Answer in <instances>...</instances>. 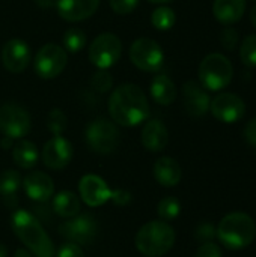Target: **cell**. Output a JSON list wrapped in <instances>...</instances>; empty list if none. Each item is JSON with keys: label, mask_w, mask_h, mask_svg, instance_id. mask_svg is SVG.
<instances>
[{"label": "cell", "mask_w": 256, "mask_h": 257, "mask_svg": "<svg viewBox=\"0 0 256 257\" xmlns=\"http://www.w3.org/2000/svg\"><path fill=\"white\" fill-rule=\"evenodd\" d=\"M24 193L35 202H47L54 193L53 179L44 172H32L23 181Z\"/></svg>", "instance_id": "18"}, {"label": "cell", "mask_w": 256, "mask_h": 257, "mask_svg": "<svg viewBox=\"0 0 256 257\" xmlns=\"http://www.w3.org/2000/svg\"><path fill=\"white\" fill-rule=\"evenodd\" d=\"M139 2L140 0H109L110 8L113 9V12H116L119 15L131 14L139 6Z\"/></svg>", "instance_id": "32"}, {"label": "cell", "mask_w": 256, "mask_h": 257, "mask_svg": "<svg viewBox=\"0 0 256 257\" xmlns=\"http://www.w3.org/2000/svg\"><path fill=\"white\" fill-rule=\"evenodd\" d=\"M210 110L217 120L223 123H235L246 114V104L238 95L225 92L211 101Z\"/></svg>", "instance_id": "11"}, {"label": "cell", "mask_w": 256, "mask_h": 257, "mask_svg": "<svg viewBox=\"0 0 256 257\" xmlns=\"http://www.w3.org/2000/svg\"><path fill=\"white\" fill-rule=\"evenodd\" d=\"M11 227L17 238L38 257H53L54 248L39 221L24 209H15L11 215Z\"/></svg>", "instance_id": "2"}, {"label": "cell", "mask_w": 256, "mask_h": 257, "mask_svg": "<svg viewBox=\"0 0 256 257\" xmlns=\"http://www.w3.org/2000/svg\"><path fill=\"white\" fill-rule=\"evenodd\" d=\"M78 191L81 200L91 208L101 206L112 199V190L109 188L106 181L94 173L84 175L80 179Z\"/></svg>", "instance_id": "14"}, {"label": "cell", "mask_w": 256, "mask_h": 257, "mask_svg": "<svg viewBox=\"0 0 256 257\" xmlns=\"http://www.w3.org/2000/svg\"><path fill=\"white\" fill-rule=\"evenodd\" d=\"M32 126L30 114L20 105L8 102L0 105V133L12 140L23 139Z\"/></svg>", "instance_id": "10"}, {"label": "cell", "mask_w": 256, "mask_h": 257, "mask_svg": "<svg viewBox=\"0 0 256 257\" xmlns=\"http://www.w3.org/2000/svg\"><path fill=\"white\" fill-rule=\"evenodd\" d=\"M30 62V47L26 41L14 38L9 39L2 48V63L3 66L12 72H23Z\"/></svg>", "instance_id": "15"}, {"label": "cell", "mask_w": 256, "mask_h": 257, "mask_svg": "<svg viewBox=\"0 0 256 257\" xmlns=\"http://www.w3.org/2000/svg\"><path fill=\"white\" fill-rule=\"evenodd\" d=\"M183 104L192 117H202L210 110L211 99L202 84L190 80L183 86Z\"/></svg>", "instance_id": "16"}, {"label": "cell", "mask_w": 256, "mask_h": 257, "mask_svg": "<svg viewBox=\"0 0 256 257\" xmlns=\"http://www.w3.org/2000/svg\"><path fill=\"white\" fill-rule=\"evenodd\" d=\"M109 113L118 125H140L149 116V104L145 92L133 83L118 86L109 98Z\"/></svg>", "instance_id": "1"}, {"label": "cell", "mask_w": 256, "mask_h": 257, "mask_svg": "<svg viewBox=\"0 0 256 257\" xmlns=\"http://www.w3.org/2000/svg\"><path fill=\"white\" fill-rule=\"evenodd\" d=\"M21 185V176L15 170H6L0 175V194L5 197L8 206L17 203V191Z\"/></svg>", "instance_id": "25"}, {"label": "cell", "mask_w": 256, "mask_h": 257, "mask_svg": "<svg viewBox=\"0 0 256 257\" xmlns=\"http://www.w3.org/2000/svg\"><path fill=\"white\" fill-rule=\"evenodd\" d=\"M181 176H183V170L177 160H174L170 157H161L155 161L154 178L160 185H163L166 188L175 187L180 184Z\"/></svg>", "instance_id": "20"}, {"label": "cell", "mask_w": 256, "mask_h": 257, "mask_svg": "<svg viewBox=\"0 0 256 257\" xmlns=\"http://www.w3.org/2000/svg\"><path fill=\"white\" fill-rule=\"evenodd\" d=\"M216 236L228 250H244L255 241V221L244 212H231L220 220Z\"/></svg>", "instance_id": "3"}, {"label": "cell", "mask_w": 256, "mask_h": 257, "mask_svg": "<svg viewBox=\"0 0 256 257\" xmlns=\"http://www.w3.org/2000/svg\"><path fill=\"white\" fill-rule=\"evenodd\" d=\"M151 96L160 105H170L177 99V86L166 74H158L151 83Z\"/></svg>", "instance_id": "22"}, {"label": "cell", "mask_w": 256, "mask_h": 257, "mask_svg": "<svg viewBox=\"0 0 256 257\" xmlns=\"http://www.w3.org/2000/svg\"><path fill=\"white\" fill-rule=\"evenodd\" d=\"M62 42H63L65 51L78 53L86 45V33L81 29H78V27H71V29H68L63 33Z\"/></svg>", "instance_id": "26"}, {"label": "cell", "mask_w": 256, "mask_h": 257, "mask_svg": "<svg viewBox=\"0 0 256 257\" xmlns=\"http://www.w3.org/2000/svg\"><path fill=\"white\" fill-rule=\"evenodd\" d=\"M88 54L92 65L98 69H109L122 54V42L115 33H101L91 42Z\"/></svg>", "instance_id": "7"}, {"label": "cell", "mask_w": 256, "mask_h": 257, "mask_svg": "<svg viewBox=\"0 0 256 257\" xmlns=\"http://www.w3.org/2000/svg\"><path fill=\"white\" fill-rule=\"evenodd\" d=\"M157 212L163 221L175 220L181 212V203L178 202L177 197H164L160 200L157 206Z\"/></svg>", "instance_id": "28"}, {"label": "cell", "mask_w": 256, "mask_h": 257, "mask_svg": "<svg viewBox=\"0 0 256 257\" xmlns=\"http://www.w3.org/2000/svg\"><path fill=\"white\" fill-rule=\"evenodd\" d=\"M244 139L246 142L256 149V117L249 120V123L244 128Z\"/></svg>", "instance_id": "37"}, {"label": "cell", "mask_w": 256, "mask_h": 257, "mask_svg": "<svg viewBox=\"0 0 256 257\" xmlns=\"http://www.w3.org/2000/svg\"><path fill=\"white\" fill-rule=\"evenodd\" d=\"M238 39H240L238 32H237L234 27H226V29H223L222 33H220V42H222V45H223L228 51L235 50V47H237V44H238Z\"/></svg>", "instance_id": "33"}, {"label": "cell", "mask_w": 256, "mask_h": 257, "mask_svg": "<svg viewBox=\"0 0 256 257\" xmlns=\"http://www.w3.org/2000/svg\"><path fill=\"white\" fill-rule=\"evenodd\" d=\"M38 149L29 140H20L12 148V160L20 169H32L38 163Z\"/></svg>", "instance_id": "23"}, {"label": "cell", "mask_w": 256, "mask_h": 257, "mask_svg": "<svg viewBox=\"0 0 256 257\" xmlns=\"http://www.w3.org/2000/svg\"><path fill=\"white\" fill-rule=\"evenodd\" d=\"M246 12V0H214L213 14L225 26L241 20Z\"/></svg>", "instance_id": "21"}, {"label": "cell", "mask_w": 256, "mask_h": 257, "mask_svg": "<svg viewBox=\"0 0 256 257\" xmlns=\"http://www.w3.org/2000/svg\"><path fill=\"white\" fill-rule=\"evenodd\" d=\"M36 3L42 8H48V6H53L57 3V0H36Z\"/></svg>", "instance_id": "39"}, {"label": "cell", "mask_w": 256, "mask_h": 257, "mask_svg": "<svg viewBox=\"0 0 256 257\" xmlns=\"http://www.w3.org/2000/svg\"><path fill=\"white\" fill-rule=\"evenodd\" d=\"M216 236V229L211 223H202L196 229V239L204 242H211V239Z\"/></svg>", "instance_id": "34"}, {"label": "cell", "mask_w": 256, "mask_h": 257, "mask_svg": "<svg viewBox=\"0 0 256 257\" xmlns=\"http://www.w3.org/2000/svg\"><path fill=\"white\" fill-rule=\"evenodd\" d=\"M57 257H84V254H83V250L77 244L68 242L59 248Z\"/></svg>", "instance_id": "36"}, {"label": "cell", "mask_w": 256, "mask_h": 257, "mask_svg": "<svg viewBox=\"0 0 256 257\" xmlns=\"http://www.w3.org/2000/svg\"><path fill=\"white\" fill-rule=\"evenodd\" d=\"M112 81H113L112 75H110L106 69H101V71H98V72L94 74L91 84H92V87L97 89L98 92H107V90L112 87Z\"/></svg>", "instance_id": "31"}, {"label": "cell", "mask_w": 256, "mask_h": 257, "mask_svg": "<svg viewBox=\"0 0 256 257\" xmlns=\"http://www.w3.org/2000/svg\"><path fill=\"white\" fill-rule=\"evenodd\" d=\"M240 57L246 66L256 68V35H249L244 38L240 47Z\"/></svg>", "instance_id": "29"}, {"label": "cell", "mask_w": 256, "mask_h": 257, "mask_svg": "<svg viewBox=\"0 0 256 257\" xmlns=\"http://www.w3.org/2000/svg\"><path fill=\"white\" fill-rule=\"evenodd\" d=\"M0 257H8V250L3 244H0Z\"/></svg>", "instance_id": "43"}, {"label": "cell", "mask_w": 256, "mask_h": 257, "mask_svg": "<svg viewBox=\"0 0 256 257\" xmlns=\"http://www.w3.org/2000/svg\"><path fill=\"white\" fill-rule=\"evenodd\" d=\"M136 247L146 257H160L169 253L175 244L174 227L163 220L143 224L136 235Z\"/></svg>", "instance_id": "4"}, {"label": "cell", "mask_w": 256, "mask_h": 257, "mask_svg": "<svg viewBox=\"0 0 256 257\" xmlns=\"http://www.w3.org/2000/svg\"><path fill=\"white\" fill-rule=\"evenodd\" d=\"M97 220L91 214H83L65 221L59 227V233L74 244H89L97 236Z\"/></svg>", "instance_id": "12"}, {"label": "cell", "mask_w": 256, "mask_h": 257, "mask_svg": "<svg viewBox=\"0 0 256 257\" xmlns=\"http://www.w3.org/2000/svg\"><path fill=\"white\" fill-rule=\"evenodd\" d=\"M198 75L201 84L205 89L217 92L231 84L234 77V68L226 56L220 53H211L201 62Z\"/></svg>", "instance_id": "5"}, {"label": "cell", "mask_w": 256, "mask_h": 257, "mask_svg": "<svg viewBox=\"0 0 256 257\" xmlns=\"http://www.w3.org/2000/svg\"><path fill=\"white\" fill-rule=\"evenodd\" d=\"M151 3H158V5H164V3H170L174 0H149Z\"/></svg>", "instance_id": "44"}, {"label": "cell", "mask_w": 256, "mask_h": 257, "mask_svg": "<svg viewBox=\"0 0 256 257\" xmlns=\"http://www.w3.org/2000/svg\"><path fill=\"white\" fill-rule=\"evenodd\" d=\"M72 155H74L72 145L69 143V140H66L62 136H54L42 148V161L45 167L51 170L65 169L71 163Z\"/></svg>", "instance_id": "13"}, {"label": "cell", "mask_w": 256, "mask_h": 257, "mask_svg": "<svg viewBox=\"0 0 256 257\" xmlns=\"http://www.w3.org/2000/svg\"><path fill=\"white\" fill-rule=\"evenodd\" d=\"M195 257H222V250L214 242H204L198 248Z\"/></svg>", "instance_id": "35"}, {"label": "cell", "mask_w": 256, "mask_h": 257, "mask_svg": "<svg viewBox=\"0 0 256 257\" xmlns=\"http://www.w3.org/2000/svg\"><path fill=\"white\" fill-rule=\"evenodd\" d=\"M53 211L63 218H72L80 212V200L72 191H60L53 200Z\"/></svg>", "instance_id": "24"}, {"label": "cell", "mask_w": 256, "mask_h": 257, "mask_svg": "<svg viewBox=\"0 0 256 257\" xmlns=\"http://www.w3.org/2000/svg\"><path fill=\"white\" fill-rule=\"evenodd\" d=\"M175 21H177V15H175L174 9H170L167 6L157 8L151 15V23L157 30H169L174 27Z\"/></svg>", "instance_id": "27"}, {"label": "cell", "mask_w": 256, "mask_h": 257, "mask_svg": "<svg viewBox=\"0 0 256 257\" xmlns=\"http://www.w3.org/2000/svg\"><path fill=\"white\" fill-rule=\"evenodd\" d=\"M68 62L65 48L57 44H45L35 56V72L44 78L51 80L62 74Z\"/></svg>", "instance_id": "9"}, {"label": "cell", "mask_w": 256, "mask_h": 257, "mask_svg": "<svg viewBox=\"0 0 256 257\" xmlns=\"http://www.w3.org/2000/svg\"><path fill=\"white\" fill-rule=\"evenodd\" d=\"M84 139H86L88 146L94 152L107 155V154H112L118 148L121 134L115 122L106 117H98L86 126Z\"/></svg>", "instance_id": "6"}, {"label": "cell", "mask_w": 256, "mask_h": 257, "mask_svg": "<svg viewBox=\"0 0 256 257\" xmlns=\"http://www.w3.org/2000/svg\"><path fill=\"white\" fill-rule=\"evenodd\" d=\"M110 200L115 205L122 206V205H127L131 200V196H130V193H127L124 190H115V191H112V199Z\"/></svg>", "instance_id": "38"}, {"label": "cell", "mask_w": 256, "mask_h": 257, "mask_svg": "<svg viewBox=\"0 0 256 257\" xmlns=\"http://www.w3.org/2000/svg\"><path fill=\"white\" fill-rule=\"evenodd\" d=\"M130 60L140 71L158 72L164 63V53L157 41L139 38L130 47Z\"/></svg>", "instance_id": "8"}, {"label": "cell", "mask_w": 256, "mask_h": 257, "mask_svg": "<svg viewBox=\"0 0 256 257\" xmlns=\"http://www.w3.org/2000/svg\"><path fill=\"white\" fill-rule=\"evenodd\" d=\"M66 125H68V120H66V116L62 110L59 108H53L50 113H48V117H47V126L48 130L54 134V136H60L65 130H66Z\"/></svg>", "instance_id": "30"}, {"label": "cell", "mask_w": 256, "mask_h": 257, "mask_svg": "<svg viewBox=\"0 0 256 257\" xmlns=\"http://www.w3.org/2000/svg\"><path fill=\"white\" fill-rule=\"evenodd\" d=\"M100 6V0H57L56 8L60 18L69 23L83 21L92 17Z\"/></svg>", "instance_id": "17"}, {"label": "cell", "mask_w": 256, "mask_h": 257, "mask_svg": "<svg viewBox=\"0 0 256 257\" xmlns=\"http://www.w3.org/2000/svg\"><path fill=\"white\" fill-rule=\"evenodd\" d=\"M15 257H32V256L26 251V248H18V250L15 251Z\"/></svg>", "instance_id": "40"}, {"label": "cell", "mask_w": 256, "mask_h": 257, "mask_svg": "<svg viewBox=\"0 0 256 257\" xmlns=\"http://www.w3.org/2000/svg\"><path fill=\"white\" fill-rule=\"evenodd\" d=\"M250 21H252V24H253V27L256 29V5L250 9Z\"/></svg>", "instance_id": "41"}, {"label": "cell", "mask_w": 256, "mask_h": 257, "mask_svg": "<svg viewBox=\"0 0 256 257\" xmlns=\"http://www.w3.org/2000/svg\"><path fill=\"white\" fill-rule=\"evenodd\" d=\"M167 143L169 131L166 125L158 119L146 122V125L142 130V145L151 152H160L167 146Z\"/></svg>", "instance_id": "19"}, {"label": "cell", "mask_w": 256, "mask_h": 257, "mask_svg": "<svg viewBox=\"0 0 256 257\" xmlns=\"http://www.w3.org/2000/svg\"><path fill=\"white\" fill-rule=\"evenodd\" d=\"M11 142H12V139H9V137H5V140H3V142H0V145H2L3 148H9Z\"/></svg>", "instance_id": "42"}]
</instances>
